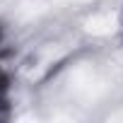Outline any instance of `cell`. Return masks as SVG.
Segmentation results:
<instances>
[{"label":"cell","instance_id":"cell-1","mask_svg":"<svg viewBox=\"0 0 123 123\" xmlns=\"http://www.w3.org/2000/svg\"><path fill=\"white\" fill-rule=\"evenodd\" d=\"M7 92H10V77L0 68V104H7Z\"/></svg>","mask_w":123,"mask_h":123},{"label":"cell","instance_id":"cell-2","mask_svg":"<svg viewBox=\"0 0 123 123\" xmlns=\"http://www.w3.org/2000/svg\"><path fill=\"white\" fill-rule=\"evenodd\" d=\"M0 41H3V27H0Z\"/></svg>","mask_w":123,"mask_h":123}]
</instances>
